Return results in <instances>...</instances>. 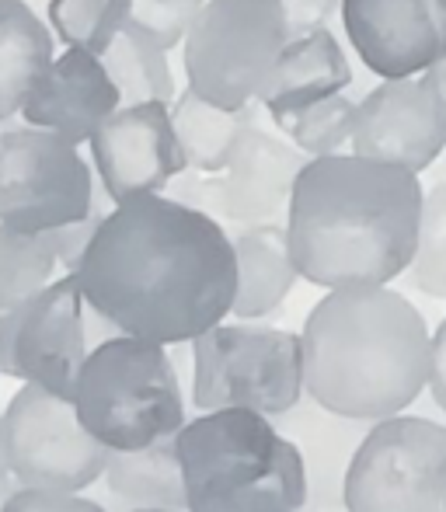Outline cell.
I'll return each mask as SVG.
<instances>
[{
	"label": "cell",
	"mask_w": 446,
	"mask_h": 512,
	"mask_svg": "<svg viewBox=\"0 0 446 512\" xmlns=\"http://www.w3.org/2000/svg\"><path fill=\"white\" fill-rule=\"evenodd\" d=\"M129 512H189V509H129Z\"/></svg>",
	"instance_id": "37"
},
{
	"label": "cell",
	"mask_w": 446,
	"mask_h": 512,
	"mask_svg": "<svg viewBox=\"0 0 446 512\" xmlns=\"http://www.w3.org/2000/svg\"><path fill=\"white\" fill-rule=\"evenodd\" d=\"M129 7L133 0H49L46 21L63 46L102 56L126 28Z\"/></svg>",
	"instance_id": "26"
},
{
	"label": "cell",
	"mask_w": 446,
	"mask_h": 512,
	"mask_svg": "<svg viewBox=\"0 0 446 512\" xmlns=\"http://www.w3.org/2000/svg\"><path fill=\"white\" fill-rule=\"evenodd\" d=\"M95 199V164L77 143L25 122L0 126V223L42 234L84 220Z\"/></svg>",
	"instance_id": "10"
},
{
	"label": "cell",
	"mask_w": 446,
	"mask_h": 512,
	"mask_svg": "<svg viewBox=\"0 0 446 512\" xmlns=\"http://www.w3.org/2000/svg\"><path fill=\"white\" fill-rule=\"evenodd\" d=\"M115 335L119 328L91 304L81 279L67 272L39 297L18 307V335H14L18 377L74 398L77 377L91 352Z\"/></svg>",
	"instance_id": "11"
},
{
	"label": "cell",
	"mask_w": 446,
	"mask_h": 512,
	"mask_svg": "<svg viewBox=\"0 0 446 512\" xmlns=\"http://www.w3.org/2000/svg\"><path fill=\"white\" fill-rule=\"evenodd\" d=\"M192 405L251 408L269 418L304 401V345L297 331L269 324H213L189 342Z\"/></svg>",
	"instance_id": "6"
},
{
	"label": "cell",
	"mask_w": 446,
	"mask_h": 512,
	"mask_svg": "<svg viewBox=\"0 0 446 512\" xmlns=\"http://www.w3.org/2000/svg\"><path fill=\"white\" fill-rule=\"evenodd\" d=\"M14 335H18V307L0 310V377H18V359H14Z\"/></svg>",
	"instance_id": "33"
},
{
	"label": "cell",
	"mask_w": 446,
	"mask_h": 512,
	"mask_svg": "<svg viewBox=\"0 0 446 512\" xmlns=\"http://www.w3.org/2000/svg\"><path fill=\"white\" fill-rule=\"evenodd\" d=\"M276 425L300 446L307 464V506L304 512H345V471L352 464V453L363 443L373 422L345 418L321 408L314 398L300 401Z\"/></svg>",
	"instance_id": "17"
},
{
	"label": "cell",
	"mask_w": 446,
	"mask_h": 512,
	"mask_svg": "<svg viewBox=\"0 0 446 512\" xmlns=\"http://www.w3.org/2000/svg\"><path fill=\"white\" fill-rule=\"evenodd\" d=\"M28 7H32V11H39L42 18H46V7H49V0H25Z\"/></svg>",
	"instance_id": "36"
},
{
	"label": "cell",
	"mask_w": 446,
	"mask_h": 512,
	"mask_svg": "<svg viewBox=\"0 0 446 512\" xmlns=\"http://www.w3.org/2000/svg\"><path fill=\"white\" fill-rule=\"evenodd\" d=\"M189 512H304L307 464L276 418L199 411L178 429Z\"/></svg>",
	"instance_id": "4"
},
{
	"label": "cell",
	"mask_w": 446,
	"mask_h": 512,
	"mask_svg": "<svg viewBox=\"0 0 446 512\" xmlns=\"http://www.w3.org/2000/svg\"><path fill=\"white\" fill-rule=\"evenodd\" d=\"M74 276L122 335L189 345L230 317L234 237L217 216L150 192L109 209Z\"/></svg>",
	"instance_id": "1"
},
{
	"label": "cell",
	"mask_w": 446,
	"mask_h": 512,
	"mask_svg": "<svg viewBox=\"0 0 446 512\" xmlns=\"http://www.w3.org/2000/svg\"><path fill=\"white\" fill-rule=\"evenodd\" d=\"M203 7L206 0H133L126 25L136 28L154 46H161L164 53H171L185 42Z\"/></svg>",
	"instance_id": "28"
},
{
	"label": "cell",
	"mask_w": 446,
	"mask_h": 512,
	"mask_svg": "<svg viewBox=\"0 0 446 512\" xmlns=\"http://www.w3.org/2000/svg\"><path fill=\"white\" fill-rule=\"evenodd\" d=\"M7 478H11V474H7L4 460H0V502H4V499H7V495H11V492H4V488H7Z\"/></svg>",
	"instance_id": "35"
},
{
	"label": "cell",
	"mask_w": 446,
	"mask_h": 512,
	"mask_svg": "<svg viewBox=\"0 0 446 512\" xmlns=\"http://www.w3.org/2000/svg\"><path fill=\"white\" fill-rule=\"evenodd\" d=\"M408 283L433 300H446V178L422 199L419 244L408 265Z\"/></svg>",
	"instance_id": "27"
},
{
	"label": "cell",
	"mask_w": 446,
	"mask_h": 512,
	"mask_svg": "<svg viewBox=\"0 0 446 512\" xmlns=\"http://www.w3.org/2000/svg\"><path fill=\"white\" fill-rule=\"evenodd\" d=\"M88 147L98 182L115 203L164 192L189 168L168 102L119 105Z\"/></svg>",
	"instance_id": "12"
},
{
	"label": "cell",
	"mask_w": 446,
	"mask_h": 512,
	"mask_svg": "<svg viewBox=\"0 0 446 512\" xmlns=\"http://www.w3.org/2000/svg\"><path fill=\"white\" fill-rule=\"evenodd\" d=\"M422 77H426L429 91H433V102H436V112H440L443 136H446V56H443L440 63H433V67H429Z\"/></svg>",
	"instance_id": "34"
},
{
	"label": "cell",
	"mask_w": 446,
	"mask_h": 512,
	"mask_svg": "<svg viewBox=\"0 0 446 512\" xmlns=\"http://www.w3.org/2000/svg\"><path fill=\"white\" fill-rule=\"evenodd\" d=\"M446 150L443 122L426 77L380 81L359 102L352 154L391 161L422 175Z\"/></svg>",
	"instance_id": "14"
},
{
	"label": "cell",
	"mask_w": 446,
	"mask_h": 512,
	"mask_svg": "<svg viewBox=\"0 0 446 512\" xmlns=\"http://www.w3.org/2000/svg\"><path fill=\"white\" fill-rule=\"evenodd\" d=\"M342 28L380 81L422 77L446 56V0H342Z\"/></svg>",
	"instance_id": "13"
},
{
	"label": "cell",
	"mask_w": 446,
	"mask_h": 512,
	"mask_svg": "<svg viewBox=\"0 0 446 512\" xmlns=\"http://www.w3.org/2000/svg\"><path fill=\"white\" fill-rule=\"evenodd\" d=\"M283 14L290 39H300V35L328 28V21L342 14V0H283Z\"/></svg>",
	"instance_id": "31"
},
{
	"label": "cell",
	"mask_w": 446,
	"mask_h": 512,
	"mask_svg": "<svg viewBox=\"0 0 446 512\" xmlns=\"http://www.w3.org/2000/svg\"><path fill=\"white\" fill-rule=\"evenodd\" d=\"M81 422L109 450H136L185 425V394L168 345L136 335L102 342L74 387Z\"/></svg>",
	"instance_id": "5"
},
{
	"label": "cell",
	"mask_w": 446,
	"mask_h": 512,
	"mask_svg": "<svg viewBox=\"0 0 446 512\" xmlns=\"http://www.w3.org/2000/svg\"><path fill=\"white\" fill-rule=\"evenodd\" d=\"M122 105V95L109 77V67L88 49H63L53 56L35 88L28 91L18 119L63 136L70 143H91L105 119Z\"/></svg>",
	"instance_id": "15"
},
{
	"label": "cell",
	"mask_w": 446,
	"mask_h": 512,
	"mask_svg": "<svg viewBox=\"0 0 446 512\" xmlns=\"http://www.w3.org/2000/svg\"><path fill=\"white\" fill-rule=\"evenodd\" d=\"M258 108H262V102L244 108H220L206 102V98H199L192 88L178 91V98L171 102V122H175L178 143H182L189 168L206 171V175H220L237 136L251 122H258Z\"/></svg>",
	"instance_id": "22"
},
{
	"label": "cell",
	"mask_w": 446,
	"mask_h": 512,
	"mask_svg": "<svg viewBox=\"0 0 446 512\" xmlns=\"http://www.w3.org/2000/svg\"><path fill=\"white\" fill-rule=\"evenodd\" d=\"M164 196L178 199L185 206H196L203 213L223 220V189H220V175H206V171L185 168L175 182L164 189Z\"/></svg>",
	"instance_id": "30"
},
{
	"label": "cell",
	"mask_w": 446,
	"mask_h": 512,
	"mask_svg": "<svg viewBox=\"0 0 446 512\" xmlns=\"http://www.w3.org/2000/svg\"><path fill=\"white\" fill-rule=\"evenodd\" d=\"M112 450L81 422L74 398L42 384L18 387L0 411V460L14 485L84 492L105 478Z\"/></svg>",
	"instance_id": "8"
},
{
	"label": "cell",
	"mask_w": 446,
	"mask_h": 512,
	"mask_svg": "<svg viewBox=\"0 0 446 512\" xmlns=\"http://www.w3.org/2000/svg\"><path fill=\"white\" fill-rule=\"evenodd\" d=\"M286 42L283 0H206L182 42L189 88L220 108L255 105Z\"/></svg>",
	"instance_id": "7"
},
{
	"label": "cell",
	"mask_w": 446,
	"mask_h": 512,
	"mask_svg": "<svg viewBox=\"0 0 446 512\" xmlns=\"http://www.w3.org/2000/svg\"><path fill=\"white\" fill-rule=\"evenodd\" d=\"M429 394H433L436 408L446 411V317L433 331V352H429Z\"/></svg>",
	"instance_id": "32"
},
{
	"label": "cell",
	"mask_w": 446,
	"mask_h": 512,
	"mask_svg": "<svg viewBox=\"0 0 446 512\" xmlns=\"http://www.w3.org/2000/svg\"><path fill=\"white\" fill-rule=\"evenodd\" d=\"M0 512H105L102 502L81 492H49V488H14Z\"/></svg>",
	"instance_id": "29"
},
{
	"label": "cell",
	"mask_w": 446,
	"mask_h": 512,
	"mask_svg": "<svg viewBox=\"0 0 446 512\" xmlns=\"http://www.w3.org/2000/svg\"><path fill=\"white\" fill-rule=\"evenodd\" d=\"M356 115H359V102H352L345 91H338V95L321 98V102L300 108V112L283 115V119H276V126L307 157H332V154H345V147L352 150Z\"/></svg>",
	"instance_id": "25"
},
{
	"label": "cell",
	"mask_w": 446,
	"mask_h": 512,
	"mask_svg": "<svg viewBox=\"0 0 446 512\" xmlns=\"http://www.w3.org/2000/svg\"><path fill=\"white\" fill-rule=\"evenodd\" d=\"M352 84V67L345 56L342 42L335 39L328 28H318L311 35L290 39L279 56L276 70L262 88V108L269 119H283L290 112L332 98Z\"/></svg>",
	"instance_id": "18"
},
{
	"label": "cell",
	"mask_w": 446,
	"mask_h": 512,
	"mask_svg": "<svg viewBox=\"0 0 446 512\" xmlns=\"http://www.w3.org/2000/svg\"><path fill=\"white\" fill-rule=\"evenodd\" d=\"M422 189L412 168L359 154L311 157L293 185L286 237L300 279L321 290L387 286L419 244Z\"/></svg>",
	"instance_id": "2"
},
{
	"label": "cell",
	"mask_w": 446,
	"mask_h": 512,
	"mask_svg": "<svg viewBox=\"0 0 446 512\" xmlns=\"http://www.w3.org/2000/svg\"><path fill=\"white\" fill-rule=\"evenodd\" d=\"M60 276H67V269L49 230L28 234L0 223V310L28 304Z\"/></svg>",
	"instance_id": "23"
},
{
	"label": "cell",
	"mask_w": 446,
	"mask_h": 512,
	"mask_svg": "<svg viewBox=\"0 0 446 512\" xmlns=\"http://www.w3.org/2000/svg\"><path fill=\"white\" fill-rule=\"evenodd\" d=\"M109 495L129 509H189L182 457H178V432L161 436L136 450H112L105 467Z\"/></svg>",
	"instance_id": "20"
},
{
	"label": "cell",
	"mask_w": 446,
	"mask_h": 512,
	"mask_svg": "<svg viewBox=\"0 0 446 512\" xmlns=\"http://www.w3.org/2000/svg\"><path fill=\"white\" fill-rule=\"evenodd\" d=\"M342 499L345 512H446V425L405 411L373 422Z\"/></svg>",
	"instance_id": "9"
},
{
	"label": "cell",
	"mask_w": 446,
	"mask_h": 512,
	"mask_svg": "<svg viewBox=\"0 0 446 512\" xmlns=\"http://www.w3.org/2000/svg\"><path fill=\"white\" fill-rule=\"evenodd\" d=\"M304 391L345 418L401 415L429 387L433 331L422 310L391 286L328 290L304 328Z\"/></svg>",
	"instance_id": "3"
},
{
	"label": "cell",
	"mask_w": 446,
	"mask_h": 512,
	"mask_svg": "<svg viewBox=\"0 0 446 512\" xmlns=\"http://www.w3.org/2000/svg\"><path fill=\"white\" fill-rule=\"evenodd\" d=\"M109 77L115 81L122 95V105L136 102H175L178 84L171 74L168 53L161 46H154L150 39H143L136 28H122L115 35V42L102 53Z\"/></svg>",
	"instance_id": "24"
},
{
	"label": "cell",
	"mask_w": 446,
	"mask_h": 512,
	"mask_svg": "<svg viewBox=\"0 0 446 512\" xmlns=\"http://www.w3.org/2000/svg\"><path fill=\"white\" fill-rule=\"evenodd\" d=\"M311 157L290 140L269 133L262 122H251L237 136L227 164L220 171L223 220L234 227L251 223H286L300 171Z\"/></svg>",
	"instance_id": "16"
},
{
	"label": "cell",
	"mask_w": 446,
	"mask_h": 512,
	"mask_svg": "<svg viewBox=\"0 0 446 512\" xmlns=\"http://www.w3.org/2000/svg\"><path fill=\"white\" fill-rule=\"evenodd\" d=\"M53 28L25 0H0V126L14 122L28 91L53 63Z\"/></svg>",
	"instance_id": "21"
},
{
	"label": "cell",
	"mask_w": 446,
	"mask_h": 512,
	"mask_svg": "<svg viewBox=\"0 0 446 512\" xmlns=\"http://www.w3.org/2000/svg\"><path fill=\"white\" fill-rule=\"evenodd\" d=\"M237 255V293L230 314L237 321H258L286 304L297 286L300 272L290 255L286 223H251L237 227L234 234Z\"/></svg>",
	"instance_id": "19"
}]
</instances>
